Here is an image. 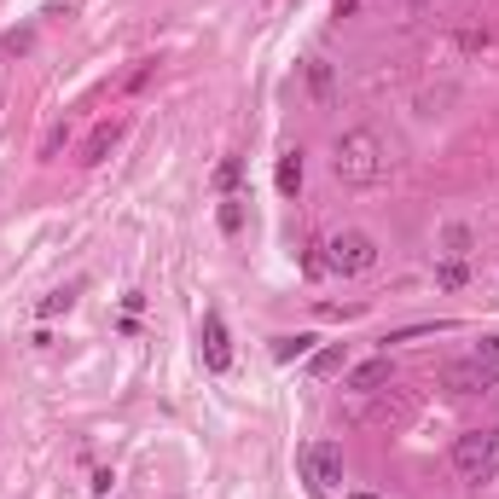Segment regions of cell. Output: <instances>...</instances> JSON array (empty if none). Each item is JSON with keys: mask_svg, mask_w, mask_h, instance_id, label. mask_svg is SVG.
Masks as SVG:
<instances>
[{"mask_svg": "<svg viewBox=\"0 0 499 499\" xmlns=\"http://www.w3.org/2000/svg\"><path fill=\"white\" fill-rule=\"evenodd\" d=\"M331 168H337L342 186H378V180L389 175V146H383L372 128H349V134L337 139Z\"/></svg>", "mask_w": 499, "mask_h": 499, "instance_id": "cell-1", "label": "cell"}, {"mask_svg": "<svg viewBox=\"0 0 499 499\" xmlns=\"http://www.w3.org/2000/svg\"><path fill=\"white\" fill-rule=\"evenodd\" d=\"M453 471L464 482H494L499 476V430H464L453 442Z\"/></svg>", "mask_w": 499, "mask_h": 499, "instance_id": "cell-2", "label": "cell"}, {"mask_svg": "<svg viewBox=\"0 0 499 499\" xmlns=\"http://www.w3.org/2000/svg\"><path fill=\"white\" fill-rule=\"evenodd\" d=\"M320 261L331 273H372V268H378V244H372V232H361V227H342V232L325 239Z\"/></svg>", "mask_w": 499, "mask_h": 499, "instance_id": "cell-3", "label": "cell"}, {"mask_svg": "<svg viewBox=\"0 0 499 499\" xmlns=\"http://www.w3.org/2000/svg\"><path fill=\"white\" fill-rule=\"evenodd\" d=\"M296 464H302V476L314 482V494H337V482H342V453L331 442H308L302 453H296Z\"/></svg>", "mask_w": 499, "mask_h": 499, "instance_id": "cell-4", "label": "cell"}, {"mask_svg": "<svg viewBox=\"0 0 499 499\" xmlns=\"http://www.w3.org/2000/svg\"><path fill=\"white\" fill-rule=\"evenodd\" d=\"M198 342H204V366L221 378V372H232V337H227V325L221 314H204V325H198Z\"/></svg>", "mask_w": 499, "mask_h": 499, "instance_id": "cell-5", "label": "cell"}, {"mask_svg": "<svg viewBox=\"0 0 499 499\" xmlns=\"http://www.w3.org/2000/svg\"><path fill=\"white\" fill-rule=\"evenodd\" d=\"M117 139H122V122H99V128L87 134V146H82V163H105Z\"/></svg>", "mask_w": 499, "mask_h": 499, "instance_id": "cell-6", "label": "cell"}, {"mask_svg": "<svg viewBox=\"0 0 499 499\" xmlns=\"http://www.w3.org/2000/svg\"><path fill=\"white\" fill-rule=\"evenodd\" d=\"M389 372H395L389 361H366V366H354V372H349V389H361V395H366V389H383V383H389Z\"/></svg>", "mask_w": 499, "mask_h": 499, "instance_id": "cell-7", "label": "cell"}, {"mask_svg": "<svg viewBox=\"0 0 499 499\" xmlns=\"http://www.w3.org/2000/svg\"><path fill=\"white\" fill-rule=\"evenodd\" d=\"M447 389H459V395H476V389H488V372L476 361L471 366H447Z\"/></svg>", "mask_w": 499, "mask_h": 499, "instance_id": "cell-8", "label": "cell"}, {"mask_svg": "<svg viewBox=\"0 0 499 499\" xmlns=\"http://www.w3.org/2000/svg\"><path fill=\"white\" fill-rule=\"evenodd\" d=\"M442 250H447V256H471V250H476V232L471 227H464V221H453V227H442Z\"/></svg>", "mask_w": 499, "mask_h": 499, "instance_id": "cell-9", "label": "cell"}, {"mask_svg": "<svg viewBox=\"0 0 499 499\" xmlns=\"http://www.w3.org/2000/svg\"><path fill=\"white\" fill-rule=\"evenodd\" d=\"M296 186H302V158H296V151H285V158H279V192L296 198Z\"/></svg>", "mask_w": 499, "mask_h": 499, "instance_id": "cell-10", "label": "cell"}, {"mask_svg": "<svg viewBox=\"0 0 499 499\" xmlns=\"http://www.w3.org/2000/svg\"><path fill=\"white\" fill-rule=\"evenodd\" d=\"M476 366L488 372V378L499 383V337H482V349H476Z\"/></svg>", "mask_w": 499, "mask_h": 499, "instance_id": "cell-11", "label": "cell"}, {"mask_svg": "<svg viewBox=\"0 0 499 499\" xmlns=\"http://www.w3.org/2000/svg\"><path fill=\"white\" fill-rule=\"evenodd\" d=\"M435 285L459 290V285H464V261H459V256H453V261H442V268H435Z\"/></svg>", "mask_w": 499, "mask_h": 499, "instance_id": "cell-12", "label": "cell"}, {"mask_svg": "<svg viewBox=\"0 0 499 499\" xmlns=\"http://www.w3.org/2000/svg\"><path fill=\"white\" fill-rule=\"evenodd\" d=\"M308 82H314L320 99H331V70H325V58H314V65H308Z\"/></svg>", "mask_w": 499, "mask_h": 499, "instance_id": "cell-13", "label": "cell"}, {"mask_svg": "<svg viewBox=\"0 0 499 499\" xmlns=\"http://www.w3.org/2000/svg\"><path fill=\"white\" fill-rule=\"evenodd\" d=\"M76 302V296L70 290H53V296H46V302H41V320H53V314H65V308Z\"/></svg>", "mask_w": 499, "mask_h": 499, "instance_id": "cell-14", "label": "cell"}, {"mask_svg": "<svg viewBox=\"0 0 499 499\" xmlns=\"http://www.w3.org/2000/svg\"><path fill=\"white\" fill-rule=\"evenodd\" d=\"M308 342H314V337H285V342H279V361H296V354H308Z\"/></svg>", "mask_w": 499, "mask_h": 499, "instance_id": "cell-15", "label": "cell"}, {"mask_svg": "<svg viewBox=\"0 0 499 499\" xmlns=\"http://www.w3.org/2000/svg\"><path fill=\"white\" fill-rule=\"evenodd\" d=\"M337 361H342V354H337V349H325V354H314V372L325 378V372H337Z\"/></svg>", "mask_w": 499, "mask_h": 499, "instance_id": "cell-16", "label": "cell"}, {"mask_svg": "<svg viewBox=\"0 0 499 499\" xmlns=\"http://www.w3.org/2000/svg\"><path fill=\"white\" fill-rule=\"evenodd\" d=\"M239 168H244L239 158H227V163H221V175H215V180H221V186H232V180H239Z\"/></svg>", "mask_w": 499, "mask_h": 499, "instance_id": "cell-17", "label": "cell"}, {"mask_svg": "<svg viewBox=\"0 0 499 499\" xmlns=\"http://www.w3.org/2000/svg\"><path fill=\"white\" fill-rule=\"evenodd\" d=\"M354 6H361V0H337V12H342V18H349V12H354Z\"/></svg>", "mask_w": 499, "mask_h": 499, "instance_id": "cell-18", "label": "cell"}, {"mask_svg": "<svg viewBox=\"0 0 499 499\" xmlns=\"http://www.w3.org/2000/svg\"><path fill=\"white\" fill-rule=\"evenodd\" d=\"M349 499H378V494H349Z\"/></svg>", "mask_w": 499, "mask_h": 499, "instance_id": "cell-19", "label": "cell"}, {"mask_svg": "<svg viewBox=\"0 0 499 499\" xmlns=\"http://www.w3.org/2000/svg\"><path fill=\"white\" fill-rule=\"evenodd\" d=\"M412 6H435V0H412Z\"/></svg>", "mask_w": 499, "mask_h": 499, "instance_id": "cell-20", "label": "cell"}]
</instances>
